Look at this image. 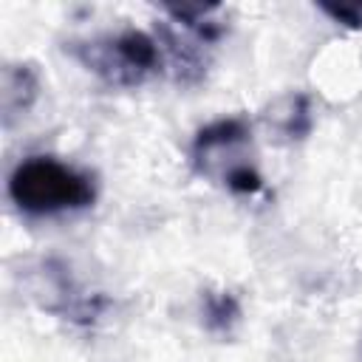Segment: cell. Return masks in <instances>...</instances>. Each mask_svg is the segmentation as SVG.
<instances>
[{
  "label": "cell",
  "instance_id": "obj_1",
  "mask_svg": "<svg viewBox=\"0 0 362 362\" xmlns=\"http://www.w3.org/2000/svg\"><path fill=\"white\" fill-rule=\"evenodd\" d=\"M8 198L25 215H62L93 206L96 181L54 156H31L8 175Z\"/></svg>",
  "mask_w": 362,
  "mask_h": 362
},
{
  "label": "cell",
  "instance_id": "obj_5",
  "mask_svg": "<svg viewBox=\"0 0 362 362\" xmlns=\"http://www.w3.org/2000/svg\"><path fill=\"white\" fill-rule=\"evenodd\" d=\"M266 122H269V127H274L288 141H303L314 127L308 96L305 93H288V96L277 99L272 105V110L266 113Z\"/></svg>",
  "mask_w": 362,
  "mask_h": 362
},
{
  "label": "cell",
  "instance_id": "obj_6",
  "mask_svg": "<svg viewBox=\"0 0 362 362\" xmlns=\"http://www.w3.org/2000/svg\"><path fill=\"white\" fill-rule=\"evenodd\" d=\"M201 314L212 334H232V328L240 322V303L229 291H206L201 300Z\"/></svg>",
  "mask_w": 362,
  "mask_h": 362
},
{
  "label": "cell",
  "instance_id": "obj_2",
  "mask_svg": "<svg viewBox=\"0 0 362 362\" xmlns=\"http://www.w3.org/2000/svg\"><path fill=\"white\" fill-rule=\"evenodd\" d=\"M189 161L198 175L223 184L235 195H255L263 189V175L252 153V127L243 116H223L201 127L192 139Z\"/></svg>",
  "mask_w": 362,
  "mask_h": 362
},
{
  "label": "cell",
  "instance_id": "obj_4",
  "mask_svg": "<svg viewBox=\"0 0 362 362\" xmlns=\"http://www.w3.org/2000/svg\"><path fill=\"white\" fill-rule=\"evenodd\" d=\"M40 93V79L37 71L25 62L6 65L3 79H0V107H3V122L11 124L17 116H25L28 107L34 105Z\"/></svg>",
  "mask_w": 362,
  "mask_h": 362
},
{
  "label": "cell",
  "instance_id": "obj_3",
  "mask_svg": "<svg viewBox=\"0 0 362 362\" xmlns=\"http://www.w3.org/2000/svg\"><path fill=\"white\" fill-rule=\"evenodd\" d=\"M68 54L110 88H136L164 62L158 40L139 28L74 40L68 42Z\"/></svg>",
  "mask_w": 362,
  "mask_h": 362
},
{
  "label": "cell",
  "instance_id": "obj_7",
  "mask_svg": "<svg viewBox=\"0 0 362 362\" xmlns=\"http://www.w3.org/2000/svg\"><path fill=\"white\" fill-rule=\"evenodd\" d=\"M322 11H325L331 20L342 23V25H348V28H362V3H339V6H322Z\"/></svg>",
  "mask_w": 362,
  "mask_h": 362
}]
</instances>
